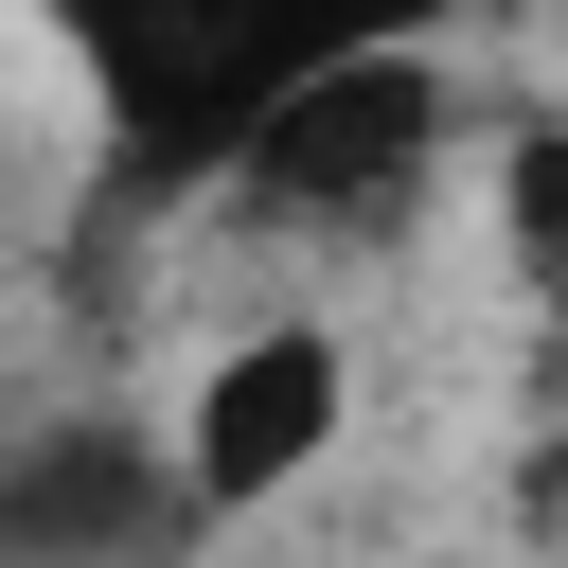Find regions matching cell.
Segmentation results:
<instances>
[{"label":"cell","instance_id":"277c9868","mask_svg":"<svg viewBox=\"0 0 568 568\" xmlns=\"http://www.w3.org/2000/svg\"><path fill=\"white\" fill-rule=\"evenodd\" d=\"M160 532H213V515H195L178 462H142L106 426H71V444H36L0 479V550H160Z\"/></svg>","mask_w":568,"mask_h":568},{"label":"cell","instance_id":"7a4b0ae2","mask_svg":"<svg viewBox=\"0 0 568 568\" xmlns=\"http://www.w3.org/2000/svg\"><path fill=\"white\" fill-rule=\"evenodd\" d=\"M444 160H462L444 53H426V36H373V53L284 71V89L231 124V160H213L195 195H213L231 231H266V248H390V231L444 195Z\"/></svg>","mask_w":568,"mask_h":568},{"label":"cell","instance_id":"3957f363","mask_svg":"<svg viewBox=\"0 0 568 568\" xmlns=\"http://www.w3.org/2000/svg\"><path fill=\"white\" fill-rule=\"evenodd\" d=\"M337 426H355L337 320H248V337L195 373V408H178V479H195V515H266L284 479L337 462Z\"/></svg>","mask_w":568,"mask_h":568},{"label":"cell","instance_id":"6da1fadb","mask_svg":"<svg viewBox=\"0 0 568 568\" xmlns=\"http://www.w3.org/2000/svg\"><path fill=\"white\" fill-rule=\"evenodd\" d=\"M36 18H53V53L89 71L106 160H124L142 195H195L284 71L373 53V36H444V0H36Z\"/></svg>","mask_w":568,"mask_h":568},{"label":"cell","instance_id":"5b68a950","mask_svg":"<svg viewBox=\"0 0 568 568\" xmlns=\"http://www.w3.org/2000/svg\"><path fill=\"white\" fill-rule=\"evenodd\" d=\"M497 266L532 320H568V124H497Z\"/></svg>","mask_w":568,"mask_h":568}]
</instances>
